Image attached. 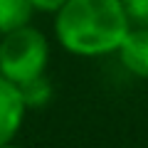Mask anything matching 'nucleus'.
Here are the masks:
<instances>
[{
	"instance_id": "nucleus-1",
	"label": "nucleus",
	"mask_w": 148,
	"mask_h": 148,
	"mask_svg": "<svg viewBox=\"0 0 148 148\" xmlns=\"http://www.w3.org/2000/svg\"><path fill=\"white\" fill-rule=\"evenodd\" d=\"M131 30L121 0H67L54 12V37L74 57L116 52Z\"/></svg>"
},
{
	"instance_id": "nucleus-2",
	"label": "nucleus",
	"mask_w": 148,
	"mask_h": 148,
	"mask_svg": "<svg viewBox=\"0 0 148 148\" xmlns=\"http://www.w3.org/2000/svg\"><path fill=\"white\" fill-rule=\"evenodd\" d=\"M49 40L32 25L0 35V74L17 86L47 72Z\"/></svg>"
},
{
	"instance_id": "nucleus-3",
	"label": "nucleus",
	"mask_w": 148,
	"mask_h": 148,
	"mask_svg": "<svg viewBox=\"0 0 148 148\" xmlns=\"http://www.w3.org/2000/svg\"><path fill=\"white\" fill-rule=\"evenodd\" d=\"M27 111L30 109L22 99L20 86L0 74V146L12 143L17 138Z\"/></svg>"
},
{
	"instance_id": "nucleus-4",
	"label": "nucleus",
	"mask_w": 148,
	"mask_h": 148,
	"mask_svg": "<svg viewBox=\"0 0 148 148\" xmlns=\"http://www.w3.org/2000/svg\"><path fill=\"white\" fill-rule=\"evenodd\" d=\"M116 54L128 74H133L138 79H148V27L131 25V30L119 45Z\"/></svg>"
},
{
	"instance_id": "nucleus-5",
	"label": "nucleus",
	"mask_w": 148,
	"mask_h": 148,
	"mask_svg": "<svg viewBox=\"0 0 148 148\" xmlns=\"http://www.w3.org/2000/svg\"><path fill=\"white\" fill-rule=\"evenodd\" d=\"M32 12L35 8L30 0H0V35L30 25Z\"/></svg>"
},
{
	"instance_id": "nucleus-6",
	"label": "nucleus",
	"mask_w": 148,
	"mask_h": 148,
	"mask_svg": "<svg viewBox=\"0 0 148 148\" xmlns=\"http://www.w3.org/2000/svg\"><path fill=\"white\" fill-rule=\"evenodd\" d=\"M20 91H22V99H25L27 109H42L52 99V84H49V79L45 74L37 77V79H30L25 84H20Z\"/></svg>"
},
{
	"instance_id": "nucleus-7",
	"label": "nucleus",
	"mask_w": 148,
	"mask_h": 148,
	"mask_svg": "<svg viewBox=\"0 0 148 148\" xmlns=\"http://www.w3.org/2000/svg\"><path fill=\"white\" fill-rule=\"evenodd\" d=\"M131 25H146L148 27V0H121Z\"/></svg>"
},
{
	"instance_id": "nucleus-8",
	"label": "nucleus",
	"mask_w": 148,
	"mask_h": 148,
	"mask_svg": "<svg viewBox=\"0 0 148 148\" xmlns=\"http://www.w3.org/2000/svg\"><path fill=\"white\" fill-rule=\"evenodd\" d=\"M30 3H32V8H35L37 12H52L54 15L67 0H30Z\"/></svg>"
},
{
	"instance_id": "nucleus-9",
	"label": "nucleus",
	"mask_w": 148,
	"mask_h": 148,
	"mask_svg": "<svg viewBox=\"0 0 148 148\" xmlns=\"http://www.w3.org/2000/svg\"><path fill=\"white\" fill-rule=\"evenodd\" d=\"M0 148H22V146H15V141H12V143H5V146H0Z\"/></svg>"
}]
</instances>
